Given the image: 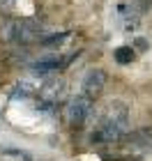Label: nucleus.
I'll return each mask as SVG.
<instances>
[{
	"label": "nucleus",
	"mask_w": 152,
	"mask_h": 161,
	"mask_svg": "<svg viewBox=\"0 0 152 161\" xmlns=\"http://www.w3.org/2000/svg\"><path fill=\"white\" fill-rule=\"evenodd\" d=\"M62 78H48L44 85L39 87V101H37V108L39 111H53V106L58 104V99H60V94H62Z\"/></svg>",
	"instance_id": "obj_3"
},
{
	"label": "nucleus",
	"mask_w": 152,
	"mask_h": 161,
	"mask_svg": "<svg viewBox=\"0 0 152 161\" xmlns=\"http://www.w3.org/2000/svg\"><path fill=\"white\" fill-rule=\"evenodd\" d=\"M0 152L7 157H14V159H19V161H32V157L28 154V152L23 150H16V147H0Z\"/></svg>",
	"instance_id": "obj_10"
},
{
	"label": "nucleus",
	"mask_w": 152,
	"mask_h": 161,
	"mask_svg": "<svg viewBox=\"0 0 152 161\" xmlns=\"http://www.w3.org/2000/svg\"><path fill=\"white\" fill-rule=\"evenodd\" d=\"M134 3H136V9H138L141 14H145V12L152 9V0H134Z\"/></svg>",
	"instance_id": "obj_12"
},
{
	"label": "nucleus",
	"mask_w": 152,
	"mask_h": 161,
	"mask_svg": "<svg viewBox=\"0 0 152 161\" xmlns=\"http://www.w3.org/2000/svg\"><path fill=\"white\" fill-rule=\"evenodd\" d=\"M39 35H42L39 19H23V21H19V28H16V42L19 44H30L35 39H39Z\"/></svg>",
	"instance_id": "obj_5"
},
{
	"label": "nucleus",
	"mask_w": 152,
	"mask_h": 161,
	"mask_svg": "<svg viewBox=\"0 0 152 161\" xmlns=\"http://www.w3.org/2000/svg\"><path fill=\"white\" fill-rule=\"evenodd\" d=\"M16 28H19V21H5V23L0 25V39L16 42Z\"/></svg>",
	"instance_id": "obj_7"
},
{
	"label": "nucleus",
	"mask_w": 152,
	"mask_h": 161,
	"mask_svg": "<svg viewBox=\"0 0 152 161\" xmlns=\"http://www.w3.org/2000/svg\"><path fill=\"white\" fill-rule=\"evenodd\" d=\"M60 58H44V60H39V62H35L30 71L32 74H37V76H44V74H51V71H58L60 69Z\"/></svg>",
	"instance_id": "obj_6"
},
{
	"label": "nucleus",
	"mask_w": 152,
	"mask_h": 161,
	"mask_svg": "<svg viewBox=\"0 0 152 161\" xmlns=\"http://www.w3.org/2000/svg\"><path fill=\"white\" fill-rule=\"evenodd\" d=\"M104 85H106V71L104 69H90L88 74L83 76V94L88 99L95 101L101 92H104Z\"/></svg>",
	"instance_id": "obj_4"
},
{
	"label": "nucleus",
	"mask_w": 152,
	"mask_h": 161,
	"mask_svg": "<svg viewBox=\"0 0 152 161\" xmlns=\"http://www.w3.org/2000/svg\"><path fill=\"white\" fill-rule=\"evenodd\" d=\"M134 53H136V51L132 46H120V48H115L113 58H115V62H118V64H129L134 60Z\"/></svg>",
	"instance_id": "obj_8"
},
{
	"label": "nucleus",
	"mask_w": 152,
	"mask_h": 161,
	"mask_svg": "<svg viewBox=\"0 0 152 161\" xmlns=\"http://www.w3.org/2000/svg\"><path fill=\"white\" fill-rule=\"evenodd\" d=\"M12 3H14V0H0V9H7Z\"/></svg>",
	"instance_id": "obj_13"
},
{
	"label": "nucleus",
	"mask_w": 152,
	"mask_h": 161,
	"mask_svg": "<svg viewBox=\"0 0 152 161\" xmlns=\"http://www.w3.org/2000/svg\"><path fill=\"white\" fill-rule=\"evenodd\" d=\"M90 108H92V99H88L85 94H83V97L69 99L67 108H65V118H67V124H69V127H81V124L88 120Z\"/></svg>",
	"instance_id": "obj_2"
},
{
	"label": "nucleus",
	"mask_w": 152,
	"mask_h": 161,
	"mask_svg": "<svg viewBox=\"0 0 152 161\" xmlns=\"http://www.w3.org/2000/svg\"><path fill=\"white\" fill-rule=\"evenodd\" d=\"M127 129H129V108H127V104L111 101L104 108V113H101V120L97 124V131L92 134V141H97V143L120 141L127 134Z\"/></svg>",
	"instance_id": "obj_1"
},
{
	"label": "nucleus",
	"mask_w": 152,
	"mask_h": 161,
	"mask_svg": "<svg viewBox=\"0 0 152 161\" xmlns=\"http://www.w3.org/2000/svg\"><path fill=\"white\" fill-rule=\"evenodd\" d=\"M136 48H148V44H145V39H136Z\"/></svg>",
	"instance_id": "obj_14"
},
{
	"label": "nucleus",
	"mask_w": 152,
	"mask_h": 161,
	"mask_svg": "<svg viewBox=\"0 0 152 161\" xmlns=\"http://www.w3.org/2000/svg\"><path fill=\"white\" fill-rule=\"evenodd\" d=\"M28 94H30V85H28V83H19V85H14V92L9 94V97L12 99H23V97H28Z\"/></svg>",
	"instance_id": "obj_11"
},
{
	"label": "nucleus",
	"mask_w": 152,
	"mask_h": 161,
	"mask_svg": "<svg viewBox=\"0 0 152 161\" xmlns=\"http://www.w3.org/2000/svg\"><path fill=\"white\" fill-rule=\"evenodd\" d=\"M67 37H69V32H55V35H48V37H42L39 39V44L42 46H60L62 42H67Z\"/></svg>",
	"instance_id": "obj_9"
}]
</instances>
